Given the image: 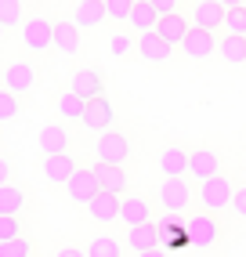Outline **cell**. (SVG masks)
<instances>
[{"label":"cell","mask_w":246,"mask_h":257,"mask_svg":"<svg viewBox=\"0 0 246 257\" xmlns=\"http://www.w3.org/2000/svg\"><path fill=\"white\" fill-rule=\"evenodd\" d=\"M196 199H199V181H192L188 174H181V178H163V181H160V203L167 207V214L181 217V214L192 210V203H196Z\"/></svg>","instance_id":"cell-1"},{"label":"cell","mask_w":246,"mask_h":257,"mask_svg":"<svg viewBox=\"0 0 246 257\" xmlns=\"http://www.w3.org/2000/svg\"><path fill=\"white\" fill-rule=\"evenodd\" d=\"M181 217H185V225H188V235H192V246H196V250L217 246V239L224 235L221 214H214V210H188Z\"/></svg>","instance_id":"cell-2"},{"label":"cell","mask_w":246,"mask_h":257,"mask_svg":"<svg viewBox=\"0 0 246 257\" xmlns=\"http://www.w3.org/2000/svg\"><path fill=\"white\" fill-rule=\"evenodd\" d=\"M22 47L29 51V55H44V51L55 47V19H47V15H26Z\"/></svg>","instance_id":"cell-3"},{"label":"cell","mask_w":246,"mask_h":257,"mask_svg":"<svg viewBox=\"0 0 246 257\" xmlns=\"http://www.w3.org/2000/svg\"><path fill=\"white\" fill-rule=\"evenodd\" d=\"M232 196H235V185H232V178H224V174H214V178L199 181V207L203 210L228 214V210H232Z\"/></svg>","instance_id":"cell-4"},{"label":"cell","mask_w":246,"mask_h":257,"mask_svg":"<svg viewBox=\"0 0 246 257\" xmlns=\"http://www.w3.org/2000/svg\"><path fill=\"white\" fill-rule=\"evenodd\" d=\"M217 37H221V33H214V29L192 26V29L185 33V40H181L178 51L185 55V62H206V58L217 55Z\"/></svg>","instance_id":"cell-5"},{"label":"cell","mask_w":246,"mask_h":257,"mask_svg":"<svg viewBox=\"0 0 246 257\" xmlns=\"http://www.w3.org/2000/svg\"><path fill=\"white\" fill-rule=\"evenodd\" d=\"M94 156H98L101 163H127V156H131V138H127L123 131H116V127L101 131L98 142H94Z\"/></svg>","instance_id":"cell-6"},{"label":"cell","mask_w":246,"mask_h":257,"mask_svg":"<svg viewBox=\"0 0 246 257\" xmlns=\"http://www.w3.org/2000/svg\"><path fill=\"white\" fill-rule=\"evenodd\" d=\"M98 192H101V181L94 174V167H76L73 178L65 181V196L73 199V203H80V207H87Z\"/></svg>","instance_id":"cell-7"},{"label":"cell","mask_w":246,"mask_h":257,"mask_svg":"<svg viewBox=\"0 0 246 257\" xmlns=\"http://www.w3.org/2000/svg\"><path fill=\"white\" fill-rule=\"evenodd\" d=\"M123 246L127 253H156L160 250V225L156 221H142V225H127V235H123Z\"/></svg>","instance_id":"cell-8"},{"label":"cell","mask_w":246,"mask_h":257,"mask_svg":"<svg viewBox=\"0 0 246 257\" xmlns=\"http://www.w3.org/2000/svg\"><path fill=\"white\" fill-rule=\"evenodd\" d=\"M174 51H178V47H170L156 29L138 33V58H142L145 65H167L174 58Z\"/></svg>","instance_id":"cell-9"},{"label":"cell","mask_w":246,"mask_h":257,"mask_svg":"<svg viewBox=\"0 0 246 257\" xmlns=\"http://www.w3.org/2000/svg\"><path fill=\"white\" fill-rule=\"evenodd\" d=\"M80 123H83L87 131H94V134L116 127V109H112V101L105 98V94L87 98V109H83V119H80Z\"/></svg>","instance_id":"cell-10"},{"label":"cell","mask_w":246,"mask_h":257,"mask_svg":"<svg viewBox=\"0 0 246 257\" xmlns=\"http://www.w3.org/2000/svg\"><path fill=\"white\" fill-rule=\"evenodd\" d=\"M224 4L221 0H192L188 4V22L192 26H199V29H214L221 33L224 29Z\"/></svg>","instance_id":"cell-11"},{"label":"cell","mask_w":246,"mask_h":257,"mask_svg":"<svg viewBox=\"0 0 246 257\" xmlns=\"http://www.w3.org/2000/svg\"><path fill=\"white\" fill-rule=\"evenodd\" d=\"M188 163H192V149L188 145H163L160 149V156H156V167H160V174L163 178H181L188 174Z\"/></svg>","instance_id":"cell-12"},{"label":"cell","mask_w":246,"mask_h":257,"mask_svg":"<svg viewBox=\"0 0 246 257\" xmlns=\"http://www.w3.org/2000/svg\"><path fill=\"white\" fill-rule=\"evenodd\" d=\"M119 203H123L119 192L101 188V192H98L91 203H87V217H91L94 225H112V221H119Z\"/></svg>","instance_id":"cell-13"},{"label":"cell","mask_w":246,"mask_h":257,"mask_svg":"<svg viewBox=\"0 0 246 257\" xmlns=\"http://www.w3.org/2000/svg\"><path fill=\"white\" fill-rule=\"evenodd\" d=\"M55 51L69 58L83 51V29L73 19H55Z\"/></svg>","instance_id":"cell-14"},{"label":"cell","mask_w":246,"mask_h":257,"mask_svg":"<svg viewBox=\"0 0 246 257\" xmlns=\"http://www.w3.org/2000/svg\"><path fill=\"white\" fill-rule=\"evenodd\" d=\"M76 167H80V163L69 156V152H47L44 163H40V174H44V181H51V185H65L69 178H73Z\"/></svg>","instance_id":"cell-15"},{"label":"cell","mask_w":246,"mask_h":257,"mask_svg":"<svg viewBox=\"0 0 246 257\" xmlns=\"http://www.w3.org/2000/svg\"><path fill=\"white\" fill-rule=\"evenodd\" d=\"M4 87L8 91H15V94H26V91H33V83H37V65L33 62H8V69H4Z\"/></svg>","instance_id":"cell-16"},{"label":"cell","mask_w":246,"mask_h":257,"mask_svg":"<svg viewBox=\"0 0 246 257\" xmlns=\"http://www.w3.org/2000/svg\"><path fill=\"white\" fill-rule=\"evenodd\" d=\"M221 174V156H217V149H192V163H188V178L192 181H206V178H214Z\"/></svg>","instance_id":"cell-17"},{"label":"cell","mask_w":246,"mask_h":257,"mask_svg":"<svg viewBox=\"0 0 246 257\" xmlns=\"http://www.w3.org/2000/svg\"><path fill=\"white\" fill-rule=\"evenodd\" d=\"M188 29H192V22H188V15L181 8L170 11V15H160V22H156V33H160L170 47H181V40H185Z\"/></svg>","instance_id":"cell-18"},{"label":"cell","mask_w":246,"mask_h":257,"mask_svg":"<svg viewBox=\"0 0 246 257\" xmlns=\"http://www.w3.org/2000/svg\"><path fill=\"white\" fill-rule=\"evenodd\" d=\"M119 221H123V225H142V221H152V203L142 192H123Z\"/></svg>","instance_id":"cell-19"},{"label":"cell","mask_w":246,"mask_h":257,"mask_svg":"<svg viewBox=\"0 0 246 257\" xmlns=\"http://www.w3.org/2000/svg\"><path fill=\"white\" fill-rule=\"evenodd\" d=\"M73 22L80 29H98L101 22H109L105 0H76V4H73Z\"/></svg>","instance_id":"cell-20"},{"label":"cell","mask_w":246,"mask_h":257,"mask_svg":"<svg viewBox=\"0 0 246 257\" xmlns=\"http://www.w3.org/2000/svg\"><path fill=\"white\" fill-rule=\"evenodd\" d=\"M94 174H98V181H101V188H109V192H127V185H131V178H127V170H123V163H94Z\"/></svg>","instance_id":"cell-21"},{"label":"cell","mask_w":246,"mask_h":257,"mask_svg":"<svg viewBox=\"0 0 246 257\" xmlns=\"http://www.w3.org/2000/svg\"><path fill=\"white\" fill-rule=\"evenodd\" d=\"M217 55L228 65H242L246 62V37L242 33H221L217 37Z\"/></svg>","instance_id":"cell-22"},{"label":"cell","mask_w":246,"mask_h":257,"mask_svg":"<svg viewBox=\"0 0 246 257\" xmlns=\"http://www.w3.org/2000/svg\"><path fill=\"white\" fill-rule=\"evenodd\" d=\"M37 145H40L44 156H47V152H69V131L62 123H47V127H40Z\"/></svg>","instance_id":"cell-23"},{"label":"cell","mask_w":246,"mask_h":257,"mask_svg":"<svg viewBox=\"0 0 246 257\" xmlns=\"http://www.w3.org/2000/svg\"><path fill=\"white\" fill-rule=\"evenodd\" d=\"M73 91H80L83 98H94V94H105V80L98 69H91V65H83V69H76L73 83H69Z\"/></svg>","instance_id":"cell-24"},{"label":"cell","mask_w":246,"mask_h":257,"mask_svg":"<svg viewBox=\"0 0 246 257\" xmlns=\"http://www.w3.org/2000/svg\"><path fill=\"white\" fill-rule=\"evenodd\" d=\"M55 109H58L62 119H76V123H80V119H83V109H87V98H83L80 91L69 87V91H62V94L55 98Z\"/></svg>","instance_id":"cell-25"},{"label":"cell","mask_w":246,"mask_h":257,"mask_svg":"<svg viewBox=\"0 0 246 257\" xmlns=\"http://www.w3.org/2000/svg\"><path fill=\"white\" fill-rule=\"evenodd\" d=\"M156 22H160V11L152 8V0H134L127 26H131L134 33H145V29H156Z\"/></svg>","instance_id":"cell-26"},{"label":"cell","mask_w":246,"mask_h":257,"mask_svg":"<svg viewBox=\"0 0 246 257\" xmlns=\"http://www.w3.org/2000/svg\"><path fill=\"white\" fill-rule=\"evenodd\" d=\"M123 250H127L123 239H116L112 232H98L91 243H87V253H91V257H119Z\"/></svg>","instance_id":"cell-27"},{"label":"cell","mask_w":246,"mask_h":257,"mask_svg":"<svg viewBox=\"0 0 246 257\" xmlns=\"http://www.w3.org/2000/svg\"><path fill=\"white\" fill-rule=\"evenodd\" d=\"M26 210V188L22 185H0V214H22Z\"/></svg>","instance_id":"cell-28"},{"label":"cell","mask_w":246,"mask_h":257,"mask_svg":"<svg viewBox=\"0 0 246 257\" xmlns=\"http://www.w3.org/2000/svg\"><path fill=\"white\" fill-rule=\"evenodd\" d=\"M26 4H29V0H0V26H4V29H22Z\"/></svg>","instance_id":"cell-29"},{"label":"cell","mask_w":246,"mask_h":257,"mask_svg":"<svg viewBox=\"0 0 246 257\" xmlns=\"http://www.w3.org/2000/svg\"><path fill=\"white\" fill-rule=\"evenodd\" d=\"M109 51H112V58H131V55H138V33H112Z\"/></svg>","instance_id":"cell-30"},{"label":"cell","mask_w":246,"mask_h":257,"mask_svg":"<svg viewBox=\"0 0 246 257\" xmlns=\"http://www.w3.org/2000/svg\"><path fill=\"white\" fill-rule=\"evenodd\" d=\"M22 94H15V91H8V87H0V123H11L15 116H19V109H22V101H19Z\"/></svg>","instance_id":"cell-31"},{"label":"cell","mask_w":246,"mask_h":257,"mask_svg":"<svg viewBox=\"0 0 246 257\" xmlns=\"http://www.w3.org/2000/svg\"><path fill=\"white\" fill-rule=\"evenodd\" d=\"M33 243L26 235H15V239H0V257H29Z\"/></svg>","instance_id":"cell-32"},{"label":"cell","mask_w":246,"mask_h":257,"mask_svg":"<svg viewBox=\"0 0 246 257\" xmlns=\"http://www.w3.org/2000/svg\"><path fill=\"white\" fill-rule=\"evenodd\" d=\"M224 29L228 33H242L246 37V4H235L224 11Z\"/></svg>","instance_id":"cell-33"},{"label":"cell","mask_w":246,"mask_h":257,"mask_svg":"<svg viewBox=\"0 0 246 257\" xmlns=\"http://www.w3.org/2000/svg\"><path fill=\"white\" fill-rule=\"evenodd\" d=\"M131 8H134V0H105V15H109V22H127L131 19Z\"/></svg>","instance_id":"cell-34"},{"label":"cell","mask_w":246,"mask_h":257,"mask_svg":"<svg viewBox=\"0 0 246 257\" xmlns=\"http://www.w3.org/2000/svg\"><path fill=\"white\" fill-rule=\"evenodd\" d=\"M15 235H22L19 214H0V239H15Z\"/></svg>","instance_id":"cell-35"},{"label":"cell","mask_w":246,"mask_h":257,"mask_svg":"<svg viewBox=\"0 0 246 257\" xmlns=\"http://www.w3.org/2000/svg\"><path fill=\"white\" fill-rule=\"evenodd\" d=\"M232 214L239 221H246V185H235V196H232Z\"/></svg>","instance_id":"cell-36"},{"label":"cell","mask_w":246,"mask_h":257,"mask_svg":"<svg viewBox=\"0 0 246 257\" xmlns=\"http://www.w3.org/2000/svg\"><path fill=\"white\" fill-rule=\"evenodd\" d=\"M8 181H15V163L8 156H0V185H8Z\"/></svg>","instance_id":"cell-37"},{"label":"cell","mask_w":246,"mask_h":257,"mask_svg":"<svg viewBox=\"0 0 246 257\" xmlns=\"http://www.w3.org/2000/svg\"><path fill=\"white\" fill-rule=\"evenodd\" d=\"M178 4H181V0H152V8L160 11V15H170V11H178Z\"/></svg>","instance_id":"cell-38"},{"label":"cell","mask_w":246,"mask_h":257,"mask_svg":"<svg viewBox=\"0 0 246 257\" xmlns=\"http://www.w3.org/2000/svg\"><path fill=\"white\" fill-rule=\"evenodd\" d=\"M224 8H235V4H246V0H221Z\"/></svg>","instance_id":"cell-39"},{"label":"cell","mask_w":246,"mask_h":257,"mask_svg":"<svg viewBox=\"0 0 246 257\" xmlns=\"http://www.w3.org/2000/svg\"><path fill=\"white\" fill-rule=\"evenodd\" d=\"M0 40H4V26H0Z\"/></svg>","instance_id":"cell-40"},{"label":"cell","mask_w":246,"mask_h":257,"mask_svg":"<svg viewBox=\"0 0 246 257\" xmlns=\"http://www.w3.org/2000/svg\"><path fill=\"white\" fill-rule=\"evenodd\" d=\"M185 4H192V0H185Z\"/></svg>","instance_id":"cell-41"}]
</instances>
